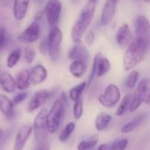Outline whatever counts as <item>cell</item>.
<instances>
[{
	"label": "cell",
	"instance_id": "6da1fadb",
	"mask_svg": "<svg viewBox=\"0 0 150 150\" xmlns=\"http://www.w3.org/2000/svg\"><path fill=\"white\" fill-rule=\"evenodd\" d=\"M67 104V96L62 92L57 98L47 115V129L49 134H54L60 127L64 117L65 105Z\"/></svg>",
	"mask_w": 150,
	"mask_h": 150
},
{
	"label": "cell",
	"instance_id": "7a4b0ae2",
	"mask_svg": "<svg viewBox=\"0 0 150 150\" xmlns=\"http://www.w3.org/2000/svg\"><path fill=\"white\" fill-rule=\"evenodd\" d=\"M95 10V3L90 2H88V4L83 8L78 20L72 26L71 30V39L75 43H79L81 41L83 35L85 33L94 17Z\"/></svg>",
	"mask_w": 150,
	"mask_h": 150
},
{
	"label": "cell",
	"instance_id": "3957f363",
	"mask_svg": "<svg viewBox=\"0 0 150 150\" xmlns=\"http://www.w3.org/2000/svg\"><path fill=\"white\" fill-rule=\"evenodd\" d=\"M149 50L143 47L141 43L134 40L131 45L127 47L124 59H123V68L126 71H129L138 64H140L145 58V55Z\"/></svg>",
	"mask_w": 150,
	"mask_h": 150
},
{
	"label": "cell",
	"instance_id": "277c9868",
	"mask_svg": "<svg viewBox=\"0 0 150 150\" xmlns=\"http://www.w3.org/2000/svg\"><path fill=\"white\" fill-rule=\"evenodd\" d=\"M135 40L141 43L148 50L150 47V21L147 17L138 16L135 22Z\"/></svg>",
	"mask_w": 150,
	"mask_h": 150
},
{
	"label": "cell",
	"instance_id": "5b68a950",
	"mask_svg": "<svg viewBox=\"0 0 150 150\" xmlns=\"http://www.w3.org/2000/svg\"><path fill=\"white\" fill-rule=\"evenodd\" d=\"M62 37H63L62 32L59 27L54 26L50 29L47 37V46H48V54L53 62H56L59 58Z\"/></svg>",
	"mask_w": 150,
	"mask_h": 150
},
{
	"label": "cell",
	"instance_id": "8992f818",
	"mask_svg": "<svg viewBox=\"0 0 150 150\" xmlns=\"http://www.w3.org/2000/svg\"><path fill=\"white\" fill-rule=\"evenodd\" d=\"M120 91L119 87L113 83L107 85L104 92L100 94L98 98L99 104L106 108L114 107L120 101Z\"/></svg>",
	"mask_w": 150,
	"mask_h": 150
},
{
	"label": "cell",
	"instance_id": "52a82bcc",
	"mask_svg": "<svg viewBox=\"0 0 150 150\" xmlns=\"http://www.w3.org/2000/svg\"><path fill=\"white\" fill-rule=\"evenodd\" d=\"M47 108H43L39 112V113L37 114L34 120L33 128L34 132L36 143H40L47 141V136L48 133L47 129Z\"/></svg>",
	"mask_w": 150,
	"mask_h": 150
},
{
	"label": "cell",
	"instance_id": "ba28073f",
	"mask_svg": "<svg viewBox=\"0 0 150 150\" xmlns=\"http://www.w3.org/2000/svg\"><path fill=\"white\" fill-rule=\"evenodd\" d=\"M62 9V5L60 0H47L46 3L44 11L47 23L51 28L57 26L61 17Z\"/></svg>",
	"mask_w": 150,
	"mask_h": 150
},
{
	"label": "cell",
	"instance_id": "9c48e42d",
	"mask_svg": "<svg viewBox=\"0 0 150 150\" xmlns=\"http://www.w3.org/2000/svg\"><path fill=\"white\" fill-rule=\"evenodd\" d=\"M40 25L38 21H33L18 37V40L25 44H30L36 41L40 36Z\"/></svg>",
	"mask_w": 150,
	"mask_h": 150
},
{
	"label": "cell",
	"instance_id": "30bf717a",
	"mask_svg": "<svg viewBox=\"0 0 150 150\" xmlns=\"http://www.w3.org/2000/svg\"><path fill=\"white\" fill-rule=\"evenodd\" d=\"M51 95H52V92L48 91L47 90L37 91L28 103V105H27L28 112H32L39 109L47 101V99L50 98Z\"/></svg>",
	"mask_w": 150,
	"mask_h": 150
},
{
	"label": "cell",
	"instance_id": "8fae6325",
	"mask_svg": "<svg viewBox=\"0 0 150 150\" xmlns=\"http://www.w3.org/2000/svg\"><path fill=\"white\" fill-rule=\"evenodd\" d=\"M33 128V126L30 124L25 125L22 127L18 129V131L16 134L15 141H14V146L13 150H23L27 140L29 139Z\"/></svg>",
	"mask_w": 150,
	"mask_h": 150
},
{
	"label": "cell",
	"instance_id": "7c38bea8",
	"mask_svg": "<svg viewBox=\"0 0 150 150\" xmlns=\"http://www.w3.org/2000/svg\"><path fill=\"white\" fill-rule=\"evenodd\" d=\"M116 40L120 48H127L133 42V35L127 24H123L116 34Z\"/></svg>",
	"mask_w": 150,
	"mask_h": 150
},
{
	"label": "cell",
	"instance_id": "4fadbf2b",
	"mask_svg": "<svg viewBox=\"0 0 150 150\" xmlns=\"http://www.w3.org/2000/svg\"><path fill=\"white\" fill-rule=\"evenodd\" d=\"M120 0H106L101 15V23L103 25H108L114 18L117 4Z\"/></svg>",
	"mask_w": 150,
	"mask_h": 150
},
{
	"label": "cell",
	"instance_id": "5bb4252c",
	"mask_svg": "<svg viewBox=\"0 0 150 150\" xmlns=\"http://www.w3.org/2000/svg\"><path fill=\"white\" fill-rule=\"evenodd\" d=\"M31 84L38 85L45 82L47 77V71L43 65L38 64L29 70Z\"/></svg>",
	"mask_w": 150,
	"mask_h": 150
},
{
	"label": "cell",
	"instance_id": "9a60e30c",
	"mask_svg": "<svg viewBox=\"0 0 150 150\" xmlns=\"http://www.w3.org/2000/svg\"><path fill=\"white\" fill-rule=\"evenodd\" d=\"M30 0H14L13 2V16L17 20H22L27 12Z\"/></svg>",
	"mask_w": 150,
	"mask_h": 150
},
{
	"label": "cell",
	"instance_id": "2e32d148",
	"mask_svg": "<svg viewBox=\"0 0 150 150\" xmlns=\"http://www.w3.org/2000/svg\"><path fill=\"white\" fill-rule=\"evenodd\" d=\"M88 52L86 50V48L79 42L76 43L69 52V58L76 61H83V62H86L88 60Z\"/></svg>",
	"mask_w": 150,
	"mask_h": 150
},
{
	"label": "cell",
	"instance_id": "e0dca14e",
	"mask_svg": "<svg viewBox=\"0 0 150 150\" xmlns=\"http://www.w3.org/2000/svg\"><path fill=\"white\" fill-rule=\"evenodd\" d=\"M0 86L4 91L8 93H12L17 88L16 80L10 73L3 72L0 75Z\"/></svg>",
	"mask_w": 150,
	"mask_h": 150
},
{
	"label": "cell",
	"instance_id": "ac0fdd59",
	"mask_svg": "<svg viewBox=\"0 0 150 150\" xmlns=\"http://www.w3.org/2000/svg\"><path fill=\"white\" fill-rule=\"evenodd\" d=\"M12 100L4 94H0V111L6 118H11L14 114Z\"/></svg>",
	"mask_w": 150,
	"mask_h": 150
},
{
	"label": "cell",
	"instance_id": "d6986e66",
	"mask_svg": "<svg viewBox=\"0 0 150 150\" xmlns=\"http://www.w3.org/2000/svg\"><path fill=\"white\" fill-rule=\"evenodd\" d=\"M69 69L73 76H75L76 78H80L85 74V72L87 70V65H86L85 62L76 60L70 63Z\"/></svg>",
	"mask_w": 150,
	"mask_h": 150
},
{
	"label": "cell",
	"instance_id": "ffe728a7",
	"mask_svg": "<svg viewBox=\"0 0 150 150\" xmlns=\"http://www.w3.org/2000/svg\"><path fill=\"white\" fill-rule=\"evenodd\" d=\"M112 115L106 112H100L98 114L95 120V127L98 132L105 131L112 122Z\"/></svg>",
	"mask_w": 150,
	"mask_h": 150
},
{
	"label": "cell",
	"instance_id": "44dd1931",
	"mask_svg": "<svg viewBox=\"0 0 150 150\" xmlns=\"http://www.w3.org/2000/svg\"><path fill=\"white\" fill-rule=\"evenodd\" d=\"M16 84L17 88L20 91H24L29 88L31 82H30V72L27 69L21 70L16 78Z\"/></svg>",
	"mask_w": 150,
	"mask_h": 150
},
{
	"label": "cell",
	"instance_id": "7402d4cb",
	"mask_svg": "<svg viewBox=\"0 0 150 150\" xmlns=\"http://www.w3.org/2000/svg\"><path fill=\"white\" fill-rule=\"evenodd\" d=\"M146 118V114L145 113H140L138 114L134 119H133L131 121L127 122V124H125L122 128H121V133L122 134H128L133 132L134 130H135L145 120Z\"/></svg>",
	"mask_w": 150,
	"mask_h": 150
},
{
	"label": "cell",
	"instance_id": "603a6c76",
	"mask_svg": "<svg viewBox=\"0 0 150 150\" xmlns=\"http://www.w3.org/2000/svg\"><path fill=\"white\" fill-rule=\"evenodd\" d=\"M110 69H111L110 61H109L107 58L103 57V56L101 55L100 58L98 59V62L96 76H97L98 77H101V76H105V74H107V73L109 72Z\"/></svg>",
	"mask_w": 150,
	"mask_h": 150
},
{
	"label": "cell",
	"instance_id": "cb8c5ba5",
	"mask_svg": "<svg viewBox=\"0 0 150 150\" xmlns=\"http://www.w3.org/2000/svg\"><path fill=\"white\" fill-rule=\"evenodd\" d=\"M132 95L131 94H127L122 100L120 102V105L117 108L116 111V116L118 117H121L123 116L127 111H129V107H130V103H131V99H132Z\"/></svg>",
	"mask_w": 150,
	"mask_h": 150
},
{
	"label": "cell",
	"instance_id": "d4e9b609",
	"mask_svg": "<svg viewBox=\"0 0 150 150\" xmlns=\"http://www.w3.org/2000/svg\"><path fill=\"white\" fill-rule=\"evenodd\" d=\"M86 87H87V82H83V83L77 84L76 86L73 87L72 89H70V91L69 92V99L71 101L75 102L77 99H79L80 98H82V94Z\"/></svg>",
	"mask_w": 150,
	"mask_h": 150
},
{
	"label": "cell",
	"instance_id": "484cf974",
	"mask_svg": "<svg viewBox=\"0 0 150 150\" xmlns=\"http://www.w3.org/2000/svg\"><path fill=\"white\" fill-rule=\"evenodd\" d=\"M20 56H21V50L20 48L17 47L15 49H13L8 55L7 57V60H6V64H7V67L11 69V68H14L17 63L18 62L19 59H20Z\"/></svg>",
	"mask_w": 150,
	"mask_h": 150
},
{
	"label": "cell",
	"instance_id": "4316f807",
	"mask_svg": "<svg viewBox=\"0 0 150 150\" xmlns=\"http://www.w3.org/2000/svg\"><path fill=\"white\" fill-rule=\"evenodd\" d=\"M150 89V79L148 77H145L143 79H142L136 88L135 91V94L141 96L142 98H144V97L146 96V94L148 93V91Z\"/></svg>",
	"mask_w": 150,
	"mask_h": 150
},
{
	"label": "cell",
	"instance_id": "83f0119b",
	"mask_svg": "<svg viewBox=\"0 0 150 150\" xmlns=\"http://www.w3.org/2000/svg\"><path fill=\"white\" fill-rule=\"evenodd\" d=\"M98 142V135H94L89 140L82 141L77 145V150H92L96 146Z\"/></svg>",
	"mask_w": 150,
	"mask_h": 150
},
{
	"label": "cell",
	"instance_id": "f1b7e54d",
	"mask_svg": "<svg viewBox=\"0 0 150 150\" xmlns=\"http://www.w3.org/2000/svg\"><path fill=\"white\" fill-rule=\"evenodd\" d=\"M75 128H76V124L74 122L68 123L65 126V127L62 130V132H61V134L59 135V141L61 142H62V143L66 142L69 139V137L71 136V134L74 132Z\"/></svg>",
	"mask_w": 150,
	"mask_h": 150
},
{
	"label": "cell",
	"instance_id": "f546056e",
	"mask_svg": "<svg viewBox=\"0 0 150 150\" xmlns=\"http://www.w3.org/2000/svg\"><path fill=\"white\" fill-rule=\"evenodd\" d=\"M140 78V73L137 70H133L129 73L126 79V86L129 89H133L137 84Z\"/></svg>",
	"mask_w": 150,
	"mask_h": 150
},
{
	"label": "cell",
	"instance_id": "4dcf8cb0",
	"mask_svg": "<svg viewBox=\"0 0 150 150\" xmlns=\"http://www.w3.org/2000/svg\"><path fill=\"white\" fill-rule=\"evenodd\" d=\"M83 104L82 98H80L79 99H77L76 101L74 102L73 115L76 120H79L83 116Z\"/></svg>",
	"mask_w": 150,
	"mask_h": 150
},
{
	"label": "cell",
	"instance_id": "1f68e13d",
	"mask_svg": "<svg viewBox=\"0 0 150 150\" xmlns=\"http://www.w3.org/2000/svg\"><path fill=\"white\" fill-rule=\"evenodd\" d=\"M143 103V98L137 95V94H134V96L132 97V99H131V103H130V107H129V112H135L140 106Z\"/></svg>",
	"mask_w": 150,
	"mask_h": 150
},
{
	"label": "cell",
	"instance_id": "d6a6232c",
	"mask_svg": "<svg viewBox=\"0 0 150 150\" xmlns=\"http://www.w3.org/2000/svg\"><path fill=\"white\" fill-rule=\"evenodd\" d=\"M100 56H101V54L98 53L94 57L93 63H92V68H91V73H90V76H89V79H88V82H87V87H89L91 85V83H92V81L94 79V76H96L97 65H98V59L100 58Z\"/></svg>",
	"mask_w": 150,
	"mask_h": 150
},
{
	"label": "cell",
	"instance_id": "836d02e7",
	"mask_svg": "<svg viewBox=\"0 0 150 150\" xmlns=\"http://www.w3.org/2000/svg\"><path fill=\"white\" fill-rule=\"evenodd\" d=\"M127 145H128V140L127 138H123L114 142L111 145L110 150H126Z\"/></svg>",
	"mask_w": 150,
	"mask_h": 150
},
{
	"label": "cell",
	"instance_id": "e575fe53",
	"mask_svg": "<svg viewBox=\"0 0 150 150\" xmlns=\"http://www.w3.org/2000/svg\"><path fill=\"white\" fill-rule=\"evenodd\" d=\"M24 56H25V60L27 63H32L35 57V50L33 49V47H32L30 46L25 47V50H24Z\"/></svg>",
	"mask_w": 150,
	"mask_h": 150
},
{
	"label": "cell",
	"instance_id": "d590c367",
	"mask_svg": "<svg viewBox=\"0 0 150 150\" xmlns=\"http://www.w3.org/2000/svg\"><path fill=\"white\" fill-rule=\"evenodd\" d=\"M27 98V93L26 92H20L18 93L12 99V103L14 105H17L18 104H20L21 102H23L25 98Z\"/></svg>",
	"mask_w": 150,
	"mask_h": 150
},
{
	"label": "cell",
	"instance_id": "8d00e7d4",
	"mask_svg": "<svg viewBox=\"0 0 150 150\" xmlns=\"http://www.w3.org/2000/svg\"><path fill=\"white\" fill-rule=\"evenodd\" d=\"M94 40H95V35H94L93 31L92 30L87 31V33L85 34V40H86L87 44L88 45H91L94 42Z\"/></svg>",
	"mask_w": 150,
	"mask_h": 150
},
{
	"label": "cell",
	"instance_id": "74e56055",
	"mask_svg": "<svg viewBox=\"0 0 150 150\" xmlns=\"http://www.w3.org/2000/svg\"><path fill=\"white\" fill-rule=\"evenodd\" d=\"M50 146L47 141L40 142V143H36V147L33 149V150H49Z\"/></svg>",
	"mask_w": 150,
	"mask_h": 150
},
{
	"label": "cell",
	"instance_id": "f35d334b",
	"mask_svg": "<svg viewBox=\"0 0 150 150\" xmlns=\"http://www.w3.org/2000/svg\"><path fill=\"white\" fill-rule=\"evenodd\" d=\"M40 51V53H42L43 54H46L47 53H48V46H47V40H42L40 43L39 46Z\"/></svg>",
	"mask_w": 150,
	"mask_h": 150
},
{
	"label": "cell",
	"instance_id": "ab89813d",
	"mask_svg": "<svg viewBox=\"0 0 150 150\" xmlns=\"http://www.w3.org/2000/svg\"><path fill=\"white\" fill-rule=\"evenodd\" d=\"M5 29L3 24L0 22V47L4 46L5 43Z\"/></svg>",
	"mask_w": 150,
	"mask_h": 150
},
{
	"label": "cell",
	"instance_id": "60d3db41",
	"mask_svg": "<svg viewBox=\"0 0 150 150\" xmlns=\"http://www.w3.org/2000/svg\"><path fill=\"white\" fill-rule=\"evenodd\" d=\"M43 15H45L44 10H39V11L35 13V15H34V19H35V21H38V20L41 19L42 17H43Z\"/></svg>",
	"mask_w": 150,
	"mask_h": 150
},
{
	"label": "cell",
	"instance_id": "b9f144b4",
	"mask_svg": "<svg viewBox=\"0 0 150 150\" xmlns=\"http://www.w3.org/2000/svg\"><path fill=\"white\" fill-rule=\"evenodd\" d=\"M13 0H0V8H5L11 4Z\"/></svg>",
	"mask_w": 150,
	"mask_h": 150
},
{
	"label": "cell",
	"instance_id": "7bdbcfd3",
	"mask_svg": "<svg viewBox=\"0 0 150 150\" xmlns=\"http://www.w3.org/2000/svg\"><path fill=\"white\" fill-rule=\"evenodd\" d=\"M111 145L112 144H109V143H103L96 150H110L111 149Z\"/></svg>",
	"mask_w": 150,
	"mask_h": 150
},
{
	"label": "cell",
	"instance_id": "ee69618b",
	"mask_svg": "<svg viewBox=\"0 0 150 150\" xmlns=\"http://www.w3.org/2000/svg\"><path fill=\"white\" fill-rule=\"evenodd\" d=\"M143 103L149 105L150 106V89L149 91H148V93L146 94V96L144 97V98H143Z\"/></svg>",
	"mask_w": 150,
	"mask_h": 150
},
{
	"label": "cell",
	"instance_id": "f6af8a7d",
	"mask_svg": "<svg viewBox=\"0 0 150 150\" xmlns=\"http://www.w3.org/2000/svg\"><path fill=\"white\" fill-rule=\"evenodd\" d=\"M34 1V4L37 5V6H40L44 4L45 0H33Z\"/></svg>",
	"mask_w": 150,
	"mask_h": 150
},
{
	"label": "cell",
	"instance_id": "bcb514c9",
	"mask_svg": "<svg viewBox=\"0 0 150 150\" xmlns=\"http://www.w3.org/2000/svg\"><path fill=\"white\" fill-rule=\"evenodd\" d=\"M3 137H4V131L2 128H0V141L3 139Z\"/></svg>",
	"mask_w": 150,
	"mask_h": 150
},
{
	"label": "cell",
	"instance_id": "7dc6e473",
	"mask_svg": "<svg viewBox=\"0 0 150 150\" xmlns=\"http://www.w3.org/2000/svg\"><path fill=\"white\" fill-rule=\"evenodd\" d=\"M88 2H90V3H95L96 4V2L98 1V0H87Z\"/></svg>",
	"mask_w": 150,
	"mask_h": 150
},
{
	"label": "cell",
	"instance_id": "c3c4849f",
	"mask_svg": "<svg viewBox=\"0 0 150 150\" xmlns=\"http://www.w3.org/2000/svg\"><path fill=\"white\" fill-rule=\"evenodd\" d=\"M73 4H76V3H78L79 2V0H70Z\"/></svg>",
	"mask_w": 150,
	"mask_h": 150
},
{
	"label": "cell",
	"instance_id": "681fc988",
	"mask_svg": "<svg viewBox=\"0 0 150 150\" xmlns=\"http://www.w3.org/2000/svg\"><path fill=\"white\" fill-rule=\"evenodd\" d=\"M144 2H146L147 4H150V0H144Z\"/></svg>",
	"mask_w": 150,
	"mask_h": 150
}]
</instances>
